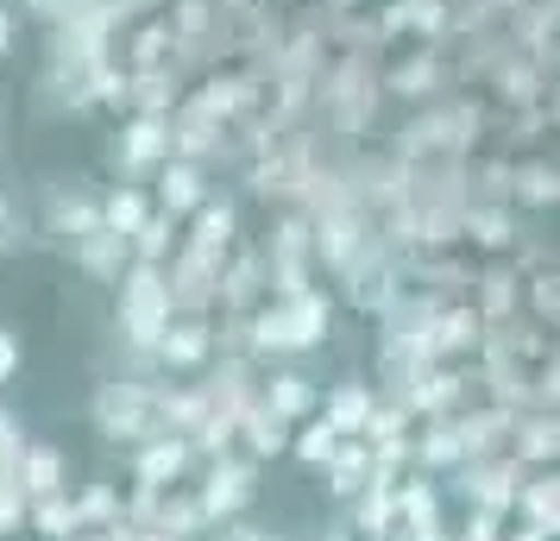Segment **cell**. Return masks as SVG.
I'll return each instance as SVG.
<instances>
[{
  "label": "cell",
  "mask_w": 560,
  "mask_h": 541,
  "mask_svg": "<svg viewBox=\"0 0 560 541\" xmlns=\"http://www.w3.org/2000/svg\"><path fill=\"white\" fill-rule=\"evenodd\" d=\"M334 328L328 290H290L271 309L253 315V346L258 353H315Z\"/></svg>",
  "instance_id": "6da1fadb"
},
{
  "label": "cell",
  "mask_w": 560,
  "mask_h": 541,
  "mask_svg": "<svg viewBox=\"0 0 560 541\" xmlns=\"http://www.w3.org/2000/svg\"><path fill=\"white\" fill-rule=\"evenodd\" d=\"M114 309H120V334H127V346L152 353L158 334L171 328V309H177L164 264H139V258H132L127 271H120V303H114Z\"/></svg>",
  "instance_id": "7a4b0ae2"
},
{
  "label": "cell",
  "mask_w": 560,
  "mask_h": 541,
  "mask_svg": "<svg viewBox=\"0 0 560 541\" xmlns=\"http://www.w3.org/2000/svg\"><path fill=\"white\" fill-rule=\"evenodd\" d=\"M95 428L107 440H152V435H164V415H158V397L145 385H102Z\"/></svg>",
  "instance_id": "3957f363"
},
{
  "label": "cell",
  "mask_w": 560,
  "mask_h": 541,
  "mask_svg": "<svg viewBox=\"0 0 560 541\" xmlns=\"http://www.w3.org/2000/svg\"><path fill=\"white\" fill-rule=\"evenodd\" d=\"M107 157L120 177H158V164L171 157V114H132L107 139Z\"/></svg>",
  "instance_id": "277c9868"
},
{
  "label": "cell",
  "mask_w": 560,
  "mask_h": 541,
  "mask_svg": "<svg viewBox=\"0 0 560 541\" xmlns=\"http://www.w3.org/2000/svg\"><path fill=\"white\" fill-rule=\"evenodd\" d=\"M447 82H454V57L441 51V45H409L390 70H384V89L397 95V102H441L447 95Z\"/></svg>",
  "instance_id": "5b68a950"
},
{
  "label": "cell",
  "mask_w": 560,
  "mask_h": 541,
  "mask_svg": "<svg viewBox=\"0 0 560 541\" xmlns=\"http://www.w3.org/2000/svg\"><path fill=\"white\" fill-rule=\"evenodd\" d=\"M183 102H196L202 114H214V120L228 127V120H246V114L265 102V77H258V70H208V77L196 82V95H183Z\"/></svg>",
  "instance_id": "8992f818"
},
{
  "label": "cell",
  "mask_w": 560,
  "mask_h": 541,
  "mask_svg": "<svg viewBox=\"0 0 560 541\" xmlns=\"http://www.w3.org/2000/svg\"><path fill=\"white\" fill-rule=\"evenodd\" d=\"M202 202H208V170L202 164H189V157H164V164H158V214L189 221Z\"/></svg>",
  "instance_id": "52a82bcc"
},
{
  "label": "cell",
  "mask_w": 560,
  "mask_h": 541,
  "mask_svg": "<svg viewBox=\"0 0 560 541\" xmlns=\"http://www.w3.org/2000/svg\"><path fill=\"white\" fill-rule=\"evenodd\" d=\"M208 353H214V328H208V321H171L152 346V360L164 365V372H202Z\"/></svg>",
  "instance_id": "ba28073f"
},
{
  "label": "cell",
  "mask_w": 560,
  "mask_h": 541,
  "mask_svg": "<svg viewBox=\"0 0 560 541\" xmlns=\"http://www.w3.org/2000/svg\"><path fill=\"white\" fill-rule=\"evenodd\" d=\"M258 403L278 415V422H308V415L322 410V385L303 378V372H271L265 390H258Z\"/></svg>",
  "instance_id": "9c48e42d"
},
{
  "label": "cell",
  "mask_w": 560,
  "mask_h": 541,
  "mask_svg": "<svg viewBox=\"0 0 560 541\" xmlns=\"http://www.w3.org/2000/svg\"><path fill=\"white\" fill-rule=\"evenodd\" d=\"M13 479L38 504V497H57V491L70 485V466H63V454H57L51 440H32V447H20V460H13Z\"/></svg>",
  "instance_id": "30bf717a"
},
{
  "label": "cell",
  "mask_w": 560,
  "mask_h": 541,
  "mask_svg": "<svg viewBox=\"0 0 560 541\" xmlns=\"http://www.w3.org/2000/svg\"><path fill=\"white\" fill-rule=\"evenodd\" d=\"M70 258H77L89 278H102V284H120V271H127V258H132V239L127 233H82V239H70Z\"/></svg>",
  "instance_id": "8fae6325"
},
{
  "label": "cell",
  "mask_w": 560,
  "mask_h": 541,
  "mask_svg": "<svg viewBox=\"0 0 560 541\" xmlns=\"http://www.w3.org/2000/svg\"><path fill=\"white\" fill-rule=\"evenodd\" d=\"M183 63H158V70H132V89H127V107L132 114H177L183 102Z\"/></svg>",
  "instance_id": "7c38bea8"
},
{
  "label": "cell",
  "mask_w": 560,
  "mask_h": 541,
  "mask_svg": "<svg viewBox=\"0 0 560 541\" xmlns=\"http://www.w3.org/2000/svg\"><path fill=\"white\" fill-rule=\"evenodd\" d=\"M322 472H328V491H334V497H359V491L378 479V454H372L359 435H347V440H340V454H334Z\"/></svg>",
  "instance_id": "4fadbf2b"
},
{
  "label": "cell",
  "mask_w": 560,
  "mask_h": 541,
  "mask_svg": "<svg viewBox=\"0 0 560 541\" xmlns=\"http://www.w3.org/2000/svg\"><path fill=\"white\" fill-rule=\"evenodd\" d=\"M45 227L63 233V239L95 233V227H102V196H82V189H51V202H45Z\"/></svg>",
  "instance_id": "5bb4252c"
},
{
  "label": "cell",
  "mask_w": 560,
  "mask_h": 541,
  "mask_svg": "<svg viewBox=\"0 0 560 541\" xmlns=\"http://www.w3.org/2000/svg\"><path fill=\"white\" fill-rule=\"evenodd\" d=\"M183 466H189V440L171 428V435H152L139 440V485H171V479H183Z\"/></svg>",
  "instance_id": "9a60e30c"
},
{
  "label": "cell",
  "mask_w": 560,
  "mask_h": 541,
  "mask_svg": "<svg viewBox=\"0 0 560 541\" xmlns=\"http://www.w3.org/2000/svg\"><path fill=\"white\" fill-rule=\"evenodd\" d=\"M372 410H378V397H372V385H359V378H347V385H334L322 397V415H328L340 435H365L372 428Z\"/></svg>",
  "instance_id": "2e32d148"
},
{
  "label": "cell",
  "mask_w": 560,
  "mask_h": 541,
  "mask_svg": "<svg viewBox=\"0 0 560 541\" xmlns=\"http://www.w3.org/2000/svg\"><path fill=\"white\" fill-rule=\"evenodd\" d=\"M189 239L228 258V246L240 239V208H233V202H214V196H208V202L189 214Z\"/></svg>",
  "instance_id": "e0dca14e"
},
{
  "label": "cell",
  "mask_w": 560,
  "mask_h": 541,
  "mask_svg": "<svg viewBox=\"0 0 560 541\" xmlns=\"http://www.w3.org/2000/svg\"><path fill=\"white\" fill-rule=\"evenodd\" d=\"M340 440H347V435H340L328 415L315 410L308 422H296V435H290V454H296V460H303L308 472H322V466H328L334 454H340Z\"/></svg>",
  "instance_id": "ac0fdd59"
},
{
  "label": "cell",
  "mask_w": 560,
  "mask_h": 541,
  "mask_svg": "<svg viewBox=\"0 0 560 541\" xmlns=\"http://www.w3.org/2000/svg\"><path fill=\"white\" fill-rule=\"evenodd\" d=\"M145 214H152V196H145L139 183H114V189L102 196V227L107 233H127V239H132Z\"/></svg>",
  "instance_id": "d6986e66"
},
{
  "label": "cell",
  "mask_w": 560,
  "mask_h": 541,
  "mask_svg": "<svg viewBox=\"0 0 560 541\" xmlns=\"http://www.w3.org/2000/svg\"><path fill=\"white\" fill-rule=\"evenodd\" d=\"M240 504H253V466H214L208 472V491H202V510H221L233 516Z\"/></svg>",
  "instance_id": "ffe728a7"
},
{
  "label": "cell",
  "mask_w": 560,
  "mask_h": 541,
  "mask_svg": "<svg viewBox=\"0 0 560 541\" xmlns=\"http://www.w3.org/2000/svg\"><path fill=\"white\" fill-rule=\"evenodd\" d=\"M510 183H516V202L523 208H555L560 202V170L548 157H523V164L510 170Z\"/></svg>",
  "instance_id": "44dd1931"
},
{
  "label": "cell",
  "mask_w": 560,
  "mask_h": 541,
  "mask_svg": "<svg viewBox=\"0 0 560 541\" xmlns=\"http://www.w3.org/2000/svg\"><path fill=\"white\" fill-rule=\"evenodd\" d=\"M171 246H177V221L152 208V214L139 221V233H132V258H139V264H164V258H171Z\"/></svg>",
  "instance_id": "7402d4cb"
},
{
  "label": "cell",
  "mask_w": 560,
  "mask_h": 541,
  "mask_svg": "<svg viewBox=\"0 0 560 541\" xmlns=\"http://www.w3.org/2000/svg\"><path fill=\"white\" fill-rule=\"evenodd\" d=\"M397 516H404L409 529L434 536V485H429V479H409V485L397 491Z\"/></svg>",
  "instance_id": "603a6c76"
},
{
  "label": "cell",
  "mask_w": 560,
  "mask_h": 541,
  "mask_svg": "<svg viewBox=\"0 0 560 541\" xmlns=\"http://www.w3.org/2000/svg\"><path fill=\"white\" fill-rule=\"evenodd\" d=\"M246 428H253V454H290V422H278L265 403L246 415Z\"/></svg>",
  "instance_id": "cb8c5ba5"
},
{
  "label": "cell",
  "mask_w": 560,
  "mask_h": 541,
  "mask_svg": "<svg viewBox=\"0 0 560 541\" xmlns=\"http://www.w3.org/2000/svg\"><path fill=\"white\" fill-rule=\"evenodd\" d=\"M32 516H38V529H45V536H63V529H77V522H82V516H77V504H70V497H63V491H57V497H38V510H32Z\"/></svg>",
  "instance_id": "d4e9b609"
},
{
  "label": "cell",
  "mask_w": 560,
  "mask_h": 541,
  "mask_svg": "<svg viewBox=\"0 0 560 541\" xmlns=\"http://www.w3.org/2000/svg\"><path fill=\"white\" fill-rule=\"evenodd\" d=\"M20 246H26V214H20V208H13V196L0 189V258H13Z\"/></svg>",
  "instance_id": "484cf974"
},
{
  "label": "cell",
  "mask_w": 560,
  "mask_h": 541,
  "mask_svg": "<svg viewBox=\"0 0 560 541\" xmlns=\"http://www.w3.org/2000/svg\"><path fill=\"white\" fill-rule=\"evenodd\" d=\"M20 516H26V491L13 472H0V536H13L20 529Z\"/></svg>",
  "instance_id": "4316f807"
},
{
  "label": "cell",
  "mask_w": 560,
  "mask_h": 541,
  "mask_svg": "<svg viewBox=\"0 0 560 541\" xmlns=\"http://www.w3.org/2000/svg\"><path fill=\"white\" fill-rule=\"evenodd\" d=\"M466 227H472L479 246H504V239H510V214H498V208H472V221H466Z\"/></svg>",
  "instance_id": "83f0119b"
},
{
  "label": "cell",
  "mask_w": 560,
  "mask_h": 541,
  "mask_svg": "<svg viewBox=\"0 0 560 541\" xmlns=\"http://www.w3.org/2000/svg\"><path fill=\"white\" fill-rule=\"evenodd\" d=\"M20 365H26V340H20V328H7V321H0V385H13V378H20Z\"/></svg>",
  "instance_id": "f1b7e54d"
},
{
  "label": "cell",
  "mask_w": 560,
  "mask_h": 541,
  "mask_svg": "<svg viewBox=\"0 0 560 541\" xmlns=\"http://www.w3.org/2000/svg\"><path fill=\"white\" fill-rule=\"evenodd\" d=\"M20 447H26V440H20V422H13V415L0 410V472H13V460H20Z\"/></svg>",
  "instance_id": "f546056e"
},
{
  "label": "cell",
  "mask_w": 560,
  "mask_h": 541,
  "mask_svg": "<svg viewBox=\"0 0 560 541\" xmlns=\"http://www.w3.org/2000/svg\"><path fill=\"white\" fill-rule=\"evenodd\" d=\"M20 7H26L32 20H63L70 13V0H20Z\"/></svg>",
  "instance_id": "4dcf8cb0"
},
{
  "label": "cell",
  "mask_w": 560,
  "mask_h": 541,
  "mask_svg": "<svg viewBox=\"0 0 560 541\" xmlns=\"http://www.w3.org/2000/svg\"><path fill=\"white\" fill-rule=\"evenodd\" d=\"M145 13H164V0H120V20H145Z\"/></svg>",
  "instance_id": "1f68e13d"
},
{
  "label": "cell",
  "mask_w": 560,
  "mask_h": 541,
  "mask_svg": "<svg viewBox=\"0 0 560 541\" xmlns=\"http://www.w3.org/2000/svg\"><path fill=\"white\" fill-rule=\"evenodd\" d=\"M13 38H20V20L0 7V57H13Z\"/></svg>",
  "instance_id": "d6a6232c"
},
{
  "label": "cell",
  "mask_w": 560,
  "mask_h": 541,
  "mask_svg": "<svg viewBox=\"0 0 560 541\" xmlns=\"http://www.w3.org/2000/svg\"><path fill=\"white\" fill-rule=\"evenodd\" d=\"M510 541H548V529H541V522H529V529H516Z\"/></svg>",
  "instance_id": "836d02e7"
},
{
  "label": "cell",
  "mask_w": 560,
  "mask_h": 541,
  "mask_svg": "<svg viewBox=\"0 0 560 541\" xmlns=\"http://www.w3.org/2000/svg\"><path fill=\"white\" fill-rule=\"evenodd\" d=\"M233 541H278V536H253V529H233Z\"/></svg>",
  "instance_id": "e575fe53"
},
{
  "label": "cell",
  "mask_w": 560,
  "mask_h": 541,
  "mask_svg": "<svg viewBox=\"0 0 560 541\" xmlns=\"http://www.w3.org/2000/svg\"><path fill=\"white\" fill-rule=\"evenodd\" d=\"M322 541H359V536H340V529H334V536H322Z\"/></svg>",
  "instance_id": "d590c367"
},
{
  "label": "cell",
  "mask_w": 560,
  "mask_h": 541,
  "mask_svg": "<svg viewBox=\"0 0 560 541\" xmlns=\"http://www.w3.org/2000/svg\"><path fill=\"white\" fill-rule=\"evenodd\" d=\"M555 208H560V202H555Z\"/></svg>",
  "instance_id": "8d00e7d4"
}]
</instances>
